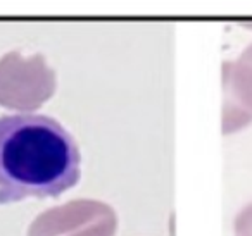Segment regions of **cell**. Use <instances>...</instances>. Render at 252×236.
I'll list each match as a JSON object with an SVG mask.
<instances>
[{"label":"cell","mask_w":252,"mask_h":236,"mask_svg":"<svg viewBox=\"0 0 252 236\" xmlns=\"http://www.w3.org/2000/svg\"><path fill=\"white\" fill-rule=\"evenodd\" d=\"M56 90V74L40 54L23 57L9 52L0 59V105L35 111Z\"/></svg>","instance_id":"2"},{"label":"cell","mask_w":252,"mask_h":236,"mask_svg":"<svg viewBox=\"0 0 252 236\" xmlns=\"http://www.w3.org/2000/svg\"><path fill=\"white\" fill-rule=\"evenodd\" d=\"M235 236H252V204L245 205L233 222Z\"/></svg>","instance_id":"5"},{"label":"cell","mask_w":252,"mask_h":236,"mask_svg":"<svg viewBox=\"0 0 252 236\" xmlns=\"http://www.w3.org/2000/svg\"><path fill=\"white\" fill-rule=\"evenodd\" d=\"M223 133L228 135L252 121V43L223 66Z\"/></svg>","instance_id":"4"},{"label":"cell","mask_w":252,"mask_h":236,"mask_svg":"<svg viewBox=\"0 0 252 236\" xmlns=\"http://www.w3.org/2000/svg\"><path fill=\"white\" fill-rule=\"evenodd\" d=\"M116 226L118 217L107 204L83 198L40 214L28 236H114Z\"/></svg>","instance_id":"3"},{"label":"cell","mask_w":252,"mask_h":236,"mask_svg":"<svg viewBox=\"0 0 252 236\" xmlns=\"http://www.w3.org/2000/svg\"><path fill=\"white\" fill-rule=\"evenodd\" d=\"M80 150L49 116H0V204L59 197L80 179Z\"/></svg>","instance_id":"1"},{"label":"cell","mask_w":252,"mask_h":236,"mask_svg":"<svg viewBox=\"0 0 252 236\" xmlns=\"http://www.w3.org/2000/svg\"><path fill=\"white\" fill-rule=\"evenodd\" d=\"M242 26H245V28H251L252 30V21H242Z\"/></svg>","instance_id":"6"}]
</instances>
